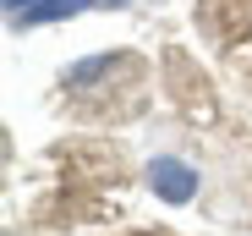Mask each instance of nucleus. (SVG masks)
<instances>
[{"mask_svg": "<svg viewBox=\"0 0 252 236\" xmlns=\"http://www.w3.org/2000/svg\"><path fill=\"white\" fill-rule=\"evenodd\" d=\"M197 28L230 66H252V0H197Z\"/></svg>", "mask_w": 252, "mask_h": 236, "instance_id": "2", "label": "nucleus"}, {"mask_svg": "<svg viewBox=\"0 0 252 236\" xmlns=\"http://www.w3.org/2000/svg\"><path fill=\"white\" fill-rule=\"evenodd\" d=\"M148 83L154 71L143 55L132 50H115V55H88L61 71V104L77 115V121H94V127H115V121H132L148 104Z\"/></svg>", "mask_w": 252, "mask_h": 236, "instance_id": "1", "label": "nucleus"}, {"mask_svg": "<svg viewBox=\"0 0 252 236\" xmlns=\"http://www.w3.org/2000/svg\"><path fill=\"white\" fill-rule=\"evenodd\" d=\"M148 187H154L159 203L187 209V203H197V192H203V165L187 160V154H154L148 160Z\"/></svg>", "mask_w": 252, "mask_h": 236, "instance_id": "3", "label": "nucleus"}, {"mask_svg": "<svg viewBox=\"0 0 252 236\" xmlns=\"http://www.w3.org/2000/svg\"><path fill=\"white\" fill-rule=\"evenodd\" d=\"M99 6H126V0H6V22L44 28V22H71L82 11H99Z\"/></svg>", "mask_w": 252, "mask_h": 236, "instance_id": "4", "label": "nucleus"}]
</instances>
